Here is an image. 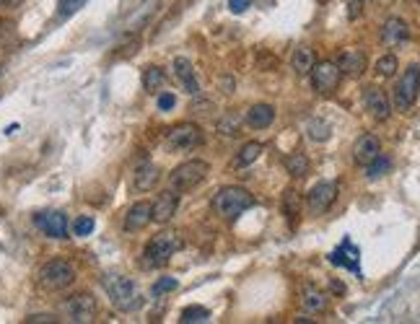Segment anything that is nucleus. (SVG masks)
Instances as JSON below:
<instances>
[{
    "label": "nucleus",
    "instance_id": "obj_1",
    "mask_svg": "<svg viewBox=\"0 0 420 324\" xmlns=\"http://www.w3.org/2000/svg\"><path fill=\"white\" fill-rule=\"evenodd\" d=\"M101 285H104L112 306L119 309V312L130 314V312H138L140 306H143V296H140L135 281H130L125 275H104V278H101Z\"/></svg>",
    "mask_w": 420,
    "mask_h": 324
},
{
    "label": "nucleus",
    "instance_id": "obj_2",
    "mask_svg": "<svg viewBox=\"0 0 420 324\" xmlns=\"http://www.w3.org/2000/svg\"><path fill=\"white\" fill-rule=\"evenodd\" d=\"M254 205V197L244 190V187H221L216 194H213V213L223 221H237L244 210Z\"/></svg>",
    "mask_w": 420,
    "mask_h": 324
},
{
    "label": "nucleus",
    "instance_id": "obj_3",
    "mask_svg": "<svg viewBox=\"0 0 420 324\" xmlns=\"http://www.w3.org/2000/svg\"><path fill=\"white\" fill-rule=\"evenodd\" d=\"M179 247H182V241H179V236H177L174 231L156 234V236L146 244V249H143V267H146V270H159V267H163V265L172 259V254Z\"/></svg>",
    "mask_w": 420,
    "mask_h": 324
},
{
    "label": "nucleus",
    "instance_id": "obj_4",
    "mask_svg": "<svg viewBox=\"0 0 420 324\" xmlns=\"http://www.w3.org/2000/svg\"><path fill=\"white\" fill-rule=\"evenodd\" d=\"M37 281H39V288H44V291H63L76 281V267L68 259H50L47 265H42Z\"/></svg>",
    "mask_w": 420,
    "mask_h": 324
},
{
    "label": "nucleus",
    "instance_id": "obj_5",
    "mask_svg": "<svg viewBox=\"0 0 420 324\" xmlns=\"http://www.w3.org/2000/svg\"><path fill=\"white\" fill-rule=\"evenodd\" d=\"M208 176V163L200 161V159H192V161L179 163L172 174H169V190L174 192H187Z\"/></svg>",
    "mask_w": 420,
    "mask_h": 324
},
{
    "label": "nucleus",
    "instance_id": "obj_6",
    "mask_svg": "<svg viewBox=\"0 0 420 324\" xmlns=\"http://www.w3.org/2000/svg\"><path fill=\"white\" fill-rule=\"evenodd\" d=\"M418 91H420V68L412 63L408 65V70L402 73L399 83L394 86V107H397V112H408L418 101Z\"/></svg>",
    "mask_w": 420,
    "mask_h": 324
},
{
    "label": "nucleus",
    "instance_id": "obj_7",
    "mask_svg": "<svg viewBox=\"0 0 420 324\" xmlns=\"http://www.w3.org/2000/svg\"><path fill=\"white\" fill-rule=\"evenodd\" d=\"M312 86L317 94H322V97H327V94H332L334 88L340 86V68H337V63H332V60H322V63H314L312 68Z\"/></svg>",
    "mask_w": 420,
    "mask_h": 324
},
{
    "label": "nucleus",
    "instance_id": "obj_8",
    "mask_svg": "<svg viewBox=\"0 0 420 324\" xmlns=\"http://www.w3.org/2000/svg\"><path fill=\"white\" fill-rule=\"evenodd\" d=\"M65 314H68V319L76 324H88L97 319V301H94V296L91 293H76V296H70L68 301H65Z\"/></svg>",
    "mask_w": 420,
    "mask_h": 324
},
{
    "label": "nucleus",
    "instance_id": "obj_9",
    "mask_svg": "<svg viewBox=\"0 0 420 324\" xmlns=\"http://www.w3.org/2000/svg\"><path fill=\"white\" fill-rule=\"evenodd\" d=\"M203 130L192 125V122H182V125H177L166 132V148L169 151H190L194 148L197 143L203 141V135H200Z\"/></svg>",
    "mask_w": 420,
    "mask_h": 324
},
{
    "label": "nucleus",
    "instance_id": "obj_10",
    "mask_svg": "<svg viewBox=\"0 0 420 324\" xmlns=\"http://www.w3.org/2000/svg\"><path fill=\"white\" fill-rule=\"evenodd\" d=\"M334 197H337V184L334 182H317L306 192V205L312 210L314 216H322L327 207L334 203Z\"/></svg>",
    "mask_w": 420,
    "mask_h": 324
},
{
    "label": "nucleus",
    "instance_id": "obj_11",
    "mask_svg": "<svg viewBox=\"0 0 420 324\" xmlns=\"http://www.w3.org/2000/svg\"><path fill=\"white\" fill-rule=\"evenodd\" d=\"M34 226L52 239H68V218H65L60 210L37 213V216H34Z\"/></svg>",
    "mask_w": 420,
    "mask_h": 324
},
{
    "label": "nucleus",
    "instance_id": "obj_12",
    "mask_svg": "<svg viewBox=\"0 0 420 324\" xmlns=\"http://www.w3.org/2000/svg\"><path fill=\"white\" fill-rule=\"evenodd\" d=\"M363 104H366L368 114L374 119H379V122L389 119V114H392V104H389L387 94L379 86H368L366 91H363Z\"/></svg>",
    "mask_w": 420,
    "mask_h": 324
},
{
    "label": "nucleus",
    "instance_id": "obj_13",
    "mask_svg": "<svg viewBox=\"0 0 420 324\" xmlns=\"http://www.w3.org/2000/svg\"><path fill=\"white\" fill-rule=\"evenodd\" d=\"M379 153H381V141H379L374 132H366V135H361L356 141V145H353V161H356L358 166H368Z\"/></svg>",
    "mask_w": 420,
    "mask_h": 324
},
{
    "label": "nucleus",
    "instance_id": "obj_14",
    "mask_svg": "<svg viewBox=\"0 0 420 324\" xmlns=\"http://www.w3.org/2000/svg\"><path fill=\"white\" fill-rule=\"evenodd\" d=\"M177 207H179V194L174 192V190H166L156 197V203L151 205V218L156 223H169L177 213Z\"/></svg>",
    "mask_w": 420,
    "mask_h": 324
},
{
    "label": "nucleus",
    "instance_id": "obj_15",
    "mask_svg": "<svg viewBox=\"0 0 420 324\" xmlns=\"http://www.w3.org/2000/svg\"><path fill=\"white\" fill-rule=\"evenodd\" d=\"M358 259H361V252H358V247L350 241V239H345L343 244L334 249V252H330V262H332V265H337V267H348L350 272L361 275Z\"/></svg>",
    "mask_w": 420,
    "mask_h": 324
},
{
    "label": "nucleus",
    "instance_id": "obj_16",
    "mask_svg": "<svg viewBox=\"0 0 420 324\" xmlns=\"http://www.w3.org/2000/svg\"><path fill=\"white\" fill-rule=\"evenodd\" d=\"M337 68H340V73L348 78L363 76V70H366V54L361 52V50H343V52L337 54Z\"/></svg>",
    "mask_w": 420,
    "mask_h": 324
},
{
    "label": "nucleus",
    "instance_id": "obj_17",
    "mask_svg": "<svg viewBox=\"0 0 420 324\" xmlns=\"http://www.w3.org/2000/svg\"><path fill=\"white\" fill-rule=\"evenodd\" d=\"M410 37V26L402 19H387V23L381 26V42L387 44V47H397V44L408 42Z\"/></svg>",
    "mask_w": 420,
    "mask_h": 324
},
{
    "label": "nucleus",
    "instance_id": "obj_18",
    "mask_svg": "<svg viewBox=\"0 0 420 324\" xmlns=\"http://www.w3.org/2000/svg\"><path fill=\"white\" fill-rule=\"evenodd\" d=\"M174 76H177V81L184 86V91L187 94H197L200 91V86H197V78H194V68L192 63L187 60V57H177L174 60Z\"/></svg>",
    "mask_w": 420,
    "mask_h": 324
},
{
    "label": "nucleus",
    "instance_id": "obj_19",
    "mask_svg": "<svg viewBox=\"0 0 420 324\" xmlns=\"http://www.w3.org/2000/svg\"><path fill=\"white\" fill-rule=\"evenodd\" d=\"M151 203H135L125 216V228L128 231H143L151 223Z\"/></svg>",
    "mask_w": 420,
    "mask_h": 324
},
{
    "label": "nucleus",
    "instance_id": "obj_20",
    "mask_svg": "<svg viewBox=\"0 0 420 324\" xmlns=\"http://www.w3.org/2000/svg\"><path fill=\"white\" fill-rule=\"evenodd\" d=\"M156 182H159V166L151 163L148 159H143L138 163V169H135V187L140 192H148V190L156 187Z\"/></svg>",
    "mask_w": 420,
    "mask_h": 324
},
{
    "label": "nucleus",
    "instance_id": "obj_21",
    "mask_svg": "<svg viewBox=\"0 0 420 324\" xmlns=\"http://www.w3.org/2000/svg\"><path fill=\"white\" fill-rule=\"evenodd\" d=\"M327 303H330V298L324 296L322 291H317L314 285H306L301 291V309L306 314H319L327 309Z\"/></svg>",
    "mask_w": 420,
    "mask_h": 324
},
{
    "label": "nucleus",
    "instance_id": "obj_22",
    "mask_svg": "<svg viewBox=\"0 0 420 324\" xmlns=\"http://www.w3.org/2000/svg\"><path fill=\"white\" fill-rule=\"evenodd\" d=\"M272 119H275V109L270 107V104H254V107L247 112V125L254 130L270 128Z\"/></svg>",
    "mask_w": 420,
    "mask_h": 324
},
{
    "label": "nucleus",
    "instance_id": "obj_23",
    "mask_svg": "<svg viewBox=\"0 0 420 324\" xmlns=\"http://www.w3.org/2000/svg\"><path fill=\"white\" fill-rule=\"evenodd\" d=\"M283 216L288 218L291 226H296V221L301 216V194L296 190H286V194H283Z\"/></svg>",
    "mask_w": 420,
    "mask_h": 324
},
{
    "label": "nucleus",
    "instance_id": "obj_24",
    "mask_svg": "<svg viewBox=\"0 0 420 324\" xmlns=\"http://www.w3.org/2000/svg\"><path fill=\"white\" fill-rule=\"evenodd\" d=\"M241 125H244V119H241V114L239 112H226V114H221V119H218V132L221 135H226V138H234V135H239L241 132Z\"/></svg>",
    "mask_w": 420,
    "mask_h": 324
},
{
    "label": "nucleus",
    "instance_id": "obj_25",
    "mask_svg": "<svg viewBox=\"0 0 420 324\" xmlns=\"http://www.w3.org/2000/svg\"><path fill=\"white\" fill-rule=\"evenodd\" d=\"M259 153H262V143L249 141L247 145H241V151L237 153V159L231 161V166H234V169H244V166H249V163L257 161Z\"/></svg>",
    "mask_w": 420,
    "mask_h": 324
},
{
    "label": "nucleus",
    "instance_id": "obj_26",
    "mask_svg": "<svg viewBox=\"0 0 420 324\" xmlns=\"http://www.w3.org/2000/svg\"><path fill=\"white\" fill-rule=\"evenodd\" d=\"M314 50H309V47H299L296 52H293L291 57V65H293V70L299 73V76H306V73H312V68H314Z\"/></svg>",
    "mask_w": 420,
    "mask_h": 324
},
{
    "label": "nucleus",
    "instance_id": "obj_27",
    "mask_svg": "<svg viewBox=\"0 0 420 324\" xmlns=\"http://www.w3.org/2000/svg\"><path fill=\"white\" fill-rule=\"evenodd\" d=\"M163 83H166V73L159 65H148L146 73H143V88L148 94H159V88H163Z\"/></svg>",
    "mask_w": 420,
    "mask_h": 324
},
{
    "label": "nucleus",
    "instance_id": "obj_28",
    "mask_svg": "<svg viewBox=\"0 0 420 324\" xmlns=\"http://www.w3.org/2000/svg\"><path fill=\"white\" fill-rule=\"evenodd\" d=\"M286 169L291 176H306L309 172V159L303 156V153H291V156H286Z\"/></svg>",
    "mask_w": 420,
    "mask_h": 324
},
{
    "label": "nucleus",
    "instance_id": "obj_29",
    "mask_svg": "<svg viewBox=\"0 0 420 324\" xmlns=\"http://www.w3.org/2000/svg\"><path fill=\"white\" fill-rule=\"evenodd\" d=\"M306 132H309V138H312L314 143H324L330 138L332 128H330V122H324V119H312V122L306 125Z\"/></svg>",
    "mask_w": 420,
    "mask_h": 324
},
{
    "label": "nucleus",
    "instance_id": "obj_30",
    "mask_svg": "<svg viewBox=\"0 0 420 324\" xmlns=\"http://www.w3.org/2000/svg\"><path fill=\"white\" fill-rule=\"evenodd\" d=\"M210 319V312L203 309V306H187L179 316V322L182 324H197V322H208Z\"/></svg>",
    "mask_w": 420,
    "mask_h": 324
},
{
    "label": "nucleus",
    "instance_id": "obj_31",
    "mask_svg": "<svg viewBox=\"0 0 420 324\" xmlns=\"http://www.w3.org/2000/svg\"><path fill=\"white\" fill-rule=\"evenodd\" d=\"M389 166H392V161H389L387 156H381V153H379L377 159L366 166V176H368V179H379L381 174L389 172Z\"/></svg>",
    "mask_w": 420,
    "mask_h": 324
},
{
    "label": "nucleus",
    "instance_id": "obj_32",
    "mask_svg": "<svg viewBox=\"0 0 420 324\" xmlns=\"http://www.w3.org/2000/svg\"><path fill=\"white\" fill-rule=\"evenodd\" d=\"M88 0H57V16L60 19H70L73 13H78Z\"/></svg>",
    "mask_w": 420,
    "mask_h": 324
},
{
    "label": "nucleus",
    "instance_id": "obj_33",
    "mask_svg": "<svg viewBox=\"0 0 420 324\" xmlns=\"http://www.w3.org/2000/svg\"><path fill=\"white\" fill-rule=\"evenodd\" d=\"M397 57L394 54H384V57H379V63H377V73L379 76H384V78H389V76H394L397 73Z\"/></svg>",
    "mask_w": 420,
    "mask_h": 324
},
{
    "label": "nucleus",
    "instance_id": "obj_34",
    "mask_svg": "<svg viewBox=\"0 0 420 324\" xmlns=\"http://www.w3.org/2000/svg\"><path fill=\"white\" fill-rule=\"evenodd\" d=\"M94 228H97L94 218L81 216V218H76V223H73V234H76V236H88V234H91Z\"/></svg>",
    "mask_w": 420,
    "mask_h": 324
},
{
    "label": "nucleus",
    "instance_id": "obj_35",
    "mask_svg": "<svg viewBox=\"0 0 420 324\" xmlns=\"http://www.w3.org/2000/svg\"><path fill=\"white\" fill-rule=\"evenodd\" d=\"M177 285H179V283L174 281V278H161L159 283H153V293H156V296H163V293L169 291H177Z\"/></svg>",
    "mask_w": 420,
    "mask_h": 324
},
{
    "label": "nucleus",
    "instance_id": "obj_36",
    "mask_svg": "<svg viewBox=\"0 0 420 324\" xmlns=\"http://www.w3.org/2000/svg\"><path fill=\"white\" fill-rule=\"evenodd\" d=\"M174 104H177V97H174V94H159V109H161V112H169Z\"/></svg>",
    "mask_w": 420,
    "mask_h": 324
},
{
    "label": "nucleus",
    "instance_id": "obj_37",
    "mask_svg": "<svg viewBox=\"0 0 420 324\" xmlns=\"http://www.w3.org/2000/svg\"><path fill=\"white\" fill-rule=\"evenodd\" d=\"M26 322L29 324H54L57 319H54L52 314H34V316H29Z\"/></svg>",
    "mask_w": 420,
    "mask_h": 324
},
{
    "label": "nucleus",
    "instance_id": "obj_38",
    "mask_svg": "<svg viewBox=\"0 0 420 324\" xmlns=\"http://www.w3.org/2000/svg\"><path fill=\"white\" fill-rule=\"evenodd\" d=\"M252 6V0H228V8L231 13H244Z\"/></svg>",
    "mask_w": 420,
    "mask_h": 324
},
{
    "label": "nucleus",
    "instance_id": "obj_39",
    "mask_svg": "<svg viewBox=\"0 0 420 324\" xmlns=\"http://www.w3.org/2000/svg\"><path fill=\"white\" fill-rule=\"evenodd\" d=\"M348 16L358 19L361 16V0H348Z\"/></svg>",
    "mask_w": 420,
    "mask_h": 324
},
{
    "label": "nucleus",
    "instance_id": "obj_40",
    "mask_svg": "<svg viewBox=\"0 0 420 324\" xmlns=\"http://www.w3.org/2000/svg\"><path fill=\"white\" fill-rule=\"evenodd\" d=\"M21 0H0V8H13V6H19Z\"/></svg>",
    "mask_w": 420,
    "mask_h": 324
},
{
    "label": "nucleus",
    "instance_id": "obj_41",
    "mask_svg": "<svg viewBox=\"0 0 420 324\" xmlns=\"http://www.w3.org/2000/svg\"><path fill=\"white\" fill-rule=\"evenodd\" d=\"M418 3H420V0H418Z\"/></svg>",
    "mask_w": 420,
    "mask_h": 324
}]
</instances>
